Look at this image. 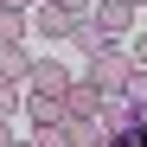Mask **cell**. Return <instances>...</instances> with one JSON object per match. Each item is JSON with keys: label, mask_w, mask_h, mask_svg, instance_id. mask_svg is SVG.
Listing matches in <instances>:
<instances>
[{"label": "cell", "mask_w": 147, "mask_h": 147, "mask_svg": "<svg viewBox=\"0 0 147 147\" xmlns=\"http://www.w3.org/2000/svg\"><path fill=\"white\" fill-rule=\"evenodd\" d=\"M128 70H134V58H128V51H115V45H109L102 58H90V83L102 90V96H121V83H128Z\"/></svg>", "instance_id": "obj_1"}, {"label": "cell", "mask_w": 147, "mask_h": 147, "mask_svg": "<svg viewBox=\"0 0 147 147\" xmlns=\"http://www.w3.org/2000/svg\"><path fill=\"white\" fill-rule=\"evenodd\" d=\"M64 115H83V121H96V115H102V90H96L90 77H70V90H64Z\"/></svg>", "instance_id": "obj_2"}, {"label": "cell", "mask_w": 147, "mask_h": 147, "mask_svg": "<svg viewBox=\"0 0 147 147\" xmlns=\"http://www.w3.org/2000/svg\"><path fill=\"white\" fill-rule=\"evenodd\" d=\"M26 83H32V96H64L70 90V70L51 64V58H38V64H26Z\"/></svg>", "instance_id": "obj_3"}, {"label": "cell", "mask_w": 147, "mask_h": 147, "mask_svg": "<svg viewBox=\"0 0 147 147\" xmlns=\"http://www.w3.org/2000/svg\"><path fill=\"white\" fill-rule=\"evenodd\" d=\"M90 19H96V26H102L109 38H121V32L134 26V7H128V0H102V7H96Z\"/></svg>", "instance_id": "obj_4"}, {"label": "cell", "mask_w": 147, "mask_h": 147, "mask_svg": "<svg viewBox=\"0 0 147 147\" xmlns=\"http://www.w3.org/2000/svg\"><path fill=\"white\" fill-rule=\"evenodd\" d=\"M26 115H32V128H58L64 121V96H32Z\"/></svg>", "instance_id": "obj_5"}, {"label": "cell", "mask_w": 147, "mask_h": 147, "mask_svg": "<svg viewBox=\"0 0 147 147\" xmlns=\"http://www.w3.org/2000/svg\"><path fill=\"white\" fill-rule=\"evenodd\" d=\"M70 38H77V45H83V51H90V58H102V51H109V45H115V38H109L102 26H96V19H90V13L77 19V32H70Z\"/></svg>", "instance_id": "obj_6"}, {"label": "cell", "mask_w": 147, "mask_h": 147, "mask_svg": "<svg viewBox=\"0 0 147 147\" xmlns=\"http://www.w3.org/2000/svg\"><path fill=\"white\" fill-rule=\"evenodd\" d=\"M32 26H45V38H70V32H77V19H70L64 7H45V13L32 19Z\"/></svg>", "instance_id": "obj_7"}, {"label": "cell", "mask_w": 147, "mask_h": 147, "mask_svg": "<svg viewBox=\"0 0 147 147\" xmlns=\"http://www.w3.org/2000/svg\"><path fill=\"white\" fill-rule=\"evenodd\" d=\"M26 45H0V77H7V83H19V77H26Z\"/></svg>", "instance_id": "obj_8"}, {"label": "cell", "mask_w": 147, "mask_h": 147, "mask_svg": "<svg viewBox=\"0 0 147 147\" xmlns=\"http://www.w3.org/2000/svg\"><path fill=\"white\" fill-rule=\"evenodd\" d=\"M121 102H128V109H141V115H147V70H141V64L128 70V83H121Z\"/></svg>", "instance_id": "obj_9"}, {"label": "cell", "mask_w": 147, "mask_h": 147, "mask_svg": "<svg viewBox=\"0 0 147 147\" xmlns=\"http://www.w3.org/2000/svg\"><path fill=\"white\" fill-rule=\"evenodd\" d=\"M26 26H32L26 13H7V7H0V45H19V38H26Z\"/></svg>", "instance_id": "obj_10"}, {"label": "cell", "mask_w": 147, "mask_h": 147, "mask_svg": "<svg viewBox=\"0 0 147 147\" xmlns=\"http://www.w3.org/2000/svg\"><path fill=\"white\" fill-rule=\"evenodd\" d=\"M13 109H19V90H13V83H7V77H0V121H7V115H13Z\"/></svg>", "instance_id": "obj_11"}, {"label": "cell", "mask_w": 147, "mask_h": 147, "mask_svg": "<svg viewBox=\"0 0 147 147\" xmlns=\"http://www.w3.org/2000/svg\"><path fill=\"white\" fill-rule=\"evenodd\" d=\"M38 147H70V134H64V121H58V128H38Z\"/></svg>", "instance_id": "obj_12"}, {"label": "cell", "mask_w": 147, "mask_h": 147, "mask_svg": "<svg viewBox=\"0 0 147 147\" xmlns=\"http://www.w3.org/2000/svg\"><path fill=\"white\" fill-rule=\"evenodd\" d=\"M45 7H64L70 19H83V0H45Z\"/></svg>", "instance_id": "obj_13"}, {"label": "cell", "mask_w": 147, "mask_h": 147, "mask_svg": "<svg viewBox=\"0 0 147 147\" xmlns=\"http://www.w3.org/2000/svg\"><path fill=\"white\" fill-rule=\"evenodd\" d=\"M128 58H134V64H141V70H147V32H141V38H134V51H128Z\"/></svg>", "instance_id": "obj_14"}, {"label": "cell", "mask_w": 147, "mask_h": 147, "mask_svg": "<svg viewBox=\"0 0 147 147\" xmlns=\"http://www.w3.org/2000/svg\"><path fill=\"white\" fill-rule=\"evenodd\" d=\"M0 7H7V13H26V7H32V0H0Z\"/></svg>", "instance_id": "obj_15"}, {"label": "cell", "mask_w": 147, "mask_h": 147, "mask_svg": "<svg viewBox=\"0 0 147 147\" xmlns=\"http://www.w3.org/2000/svg\"><path fill=\"white\" fill-rule=\"evenodd\" d=\"M0 147H13V128H7V121H0Z\"/></svg>", "instance_id": "obj_16"}, {"label": "cell", "mask_w": 147, "mask_h": 147, "mask_svg": "<svg viewBox=\"0 0 147 147\" xmlns=\"http://www.w3.org/2000/svg\"><path fill=\"white\" fill-rule=\"evenodd\" d=\"M13 147H38V141H13Z\"/></svg>", "instance_id": "obj_17"}, {"label": "cell", "mask_w": 147, "mask_h": 147, "mask_svg": "<svg viewBox=\"0 0 147 147\" xmlns=\"http://www.w3.org/2000/svg\"><path fill=\"white\" fill-rule=\"evenodd\" d=\"M128 7H141V0H128Z\"/></svg>", "instance_id": "obj_18"}]
</instances>
